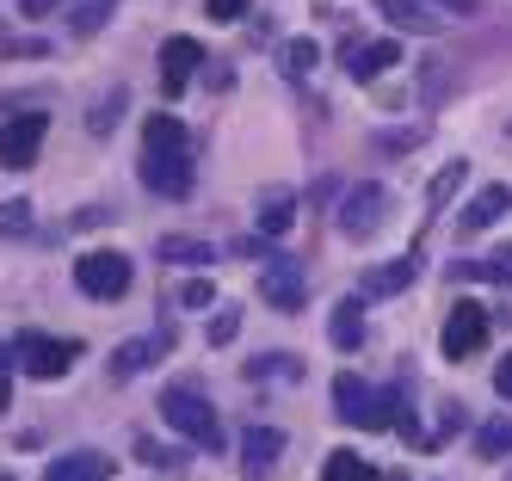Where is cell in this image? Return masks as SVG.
Here are the masks:
<instances>
[{
    "label": "cell",
    "instance_id": "11",
    "mask_svg": "<svg viewBox=\"0 0 512 481\" xmlns=\"http://www.w3.org/2000/svg\"><path fill=\"white\" fill-rule=\"evenodd\" d=\"M198 62H204V50L192 44V37H167V44H161V93H167V99H179Z\"/></svg>",
    "mask_w": 512,
    "mask_h": 481
},
{
    "label": "cell",
    "instance_id": "31",
    "mask_svg": "<svg viewBox=\"0 0 512 481\" xmlns=\"http://www.w3.org/2000/svg\"><path fill=\"white\" fill-rule=\"evenodd\" d=\"M241 7H247V0H210V19H216V25H235Z\"/></svg>",
    "mask_w": 512,
    "mask_h": 481
},
{
    "label": "cell",
    "instance_id": "15",
    "mask_svg": "<svg viewBox=\"0 0 512 481\" xmlns=\"http://www.w3.org/2000/svg\"><path fill=\"white\" fill-rule=\"evenodd\" d=\"M512 210V192L506 185H482V192L469 198V210H463V235H482V229H494V222Z\"/></svg>",
    "mask_w": 512,
    "mask_h": 481
},
{
    "label": "cell",
    "instance_id": "32",
    "mask_svg": "<svg viewBox=\"0 0 512 481\" xmlns=\"http://www.w3.org/2000/svg\"><path fill=\"white\" fill-rule=\"evenodd\" d=\"M235 321H241V315H235V309H223V315L210 321V340H216V346H223V340H235Z\"/></svg>",
    "mask_w": 512,
    "mask_h": 481
},
{
    "label": "cell",
    "instance_id": "22",
    "mask_svg": "<svg viewBox=\"0 0 512 481\" xmlns=\"http://www.w3.org/2000/svg\"><path fill=\"white\" fill-rule=\"evenodd\" d=\"M321 481H377V469L364 463V457H352V451H334L321 463Z\"/></svg>",
    "mask_w": 512,
    "mask_h": 481
},
{
    "label": "cell",
    "instance_id": "26",
    "mask_svg": "<svg viewBox=\"0 0 512 481\" xmlns=\"http://www.w3.org/2000/svg\"><path fill=\"white\" fill-rule=\"evenodd\" d=\"M124 118V93H112V99H99L93 111H87V130H112Z\"/></svg>",
    "mask_w": 512,
    "mask_h": 481
},
{
    "label": "cell",
    "instance_id": "16",
    "mask_svg": "<svg viewBox=\"0 0 512 481\" xmlns=\"http://www.w3.org/2000/svg\"><path fill=\"white\" fill-rule=\"evenodd\" d=\"M161 352H167V333H136V340H124L112 352V370H118V377H136V370L161 364Z\"/></svg>",
    "mask_w": 512,
    "mask_h": 481
},
{
    "label": "cell",
    "instance_id": "17",
    "mask_svg": "<svg viewBox=\"0 0 512 481\" xmlns=\"http://www.w3.org/2000/svg\"><path fill=\"white\" fill-rule=\"evenodd\" d=\"M112 475V463H105V451H68L44 469V481H105Z\"/></svg>",
    "mask_w": 512,
    "mask_h": 481
},
{
    "label": "cell",
    "instance_id": "6",
    "mask_svg": "<svg viewBox=\"0 0 512 481\" xmlns=\"http://www.w3.org/2000/svg\"><path fill=\"white\" fill-rule=\"evenodd\" d=\"M75 284H81V296H93V303H118V296L130 290V259L124 253H81L75 259Z\"/></svg>",
    "mask_w": 512,
    "mask_h": 481
},
{
    "label": "cell",
    "instance_id": "27",
    "mask_svg": "<svg viewBox=\"0 0 512 481\" xmlns=\"http://www.w3.org/2000/svg\"><path fill=\"white\" fill-rule=\"evenodd\" d=\"M315 68V44H290L284 50V74H309Z\"/></svg>",
    "mask_w": 512,
    "mask_h": 481
},
{
    "label": "cell",
    "instance_id": "9",
    "mask_svg": "<svg viewBox=\"0 0 512 481\" xmlns=\"http://www.w3.org/2000/svg\"><path fill=\"white\" fill-rule=\"evenodd\" d=\"M488 346V309L482 303H451V321H445V358H475Z\"/></svg>",
    "mask_w": 512,
    "mask_h": 481
},
{
    "label": "cell",
    "instance_id": "35",
    "mask_svg": "<svg viewBox=\"0 0 512 481\" xmlns=\"http://www.w3.org/2000/svg\"><path fill=\"white\" fill-rule=\"evenodd\" d=\"M445 7H451V13H475V0H445Z\"/></svg>",
    "mask_w": 512,
    "mask_h": 481
},
{
    "label": "cell",
    "instance_id": "1",
    "mask_svg": "<svg viewBox=\"0 0 512 481\" xmlns=\"http://www.w3.org/2000/svg\"><path fill=\"white\" fill-rule=\"evenodd\" d=\"M192 173H198V155H192V130L179 118H149L142 130V185L161 198H186L192 192Z\"/></svg>",
    "mask_w": 512,
    "mask_h": 481
},
{
    "label": "cell",
    "instance_id": "7",
    "mask_svg": "<svg viewBox=\"0 0 512 481\" xmlns=\"http://www.w3.org/2000/svg\"><path fill=\"white\" fill-rule=\"evenodd\" d=\"M44 136H50V118H44V111H19V118H7V124H0V167L25 173L31 161H38Z\"/></svg>",
    "mask_w": 512,
    "mask_h": 481
},
{
    "label": "cell",
    "instance_id": "24",
    "mask_svg": "<svg viewBox=\"0 0 512 481\" xmlns=\"http://www.w3.org/2000/svg\"><path fill=\"white\" fill-rule=\"evenodd\" d=\"M494 278V284H512V247H500V253H488V259H475V266H457V278Z\"/></svg>",
    "mask_w": 512,
    "mask_h": 481
},
{
    "label": "cell",
    "instance_id": "14",
    "mask_svg": "<svg viewBox=\"0 0 512 481\" xmlns=\"http://www.w3.org/2000/svg\"><path fill=\"white\" fill-rule=\"evenodd\" d=\"M420 278V259L408 253V259H389V266H371L358 278V296H395V290H408Z\"/></svg>",
    "mask_w": 512,
    "mask_h": 481
},
{
    "label": "cell",
    "instance_id": "5",
    "mask_svg": "<svg viewBox=\"0 0 512 481\" xmlns=\"http://www.w3.org/2000/svg\"><path fill=\"white\" fill-rule=\"evenodd\" d=\"M75 358H81L75 340H44V333H25V340L13 346V364L25 370V377H38V383L68 377V370H75Z\"/></svg>",
    "mask_w": 512,
    "mask_h": 481
},
{
    "label": "cell",
    "instance_id": "36",
    "mask_svg": "<svg viewBox=\"0 0 512 481\" xmlns=\"http://www.w3.org/2000/svg\"><path fill=\"white\" fill-rule=\"evenodd\" d=\"M0 481H13V475H7V469H0Z\"/></svg>",
    "mask_w": 512,
    "mask_h": 481
},
{
    "label": "cell",
    "instance_id": "28",
    "mask_svg": "<svg viewBox=\"0 0 512 481\" xmlns=\"http://www.w3.org/2000/svg\"><path fill=\"white\" fill-rule=\"evenodd\" d=\"M186 309H210L216 303V290H210V278H198V284H186V296H179Z\"/></svg>",
    "mask_w": 512,
    "mask_h": 481
},
{
    "label": "cell",
    "instance_id": "30",
    "mask_svg": "<svg viewBox=\"0 0 512 481\" xmlns=\"http://www.w3.org/2000/svg\"><path fill=\"white\" fill-rule=\"evenodd\" d=\"M25 222H31V210H25L19 198H13L7 210H0V229H13V235H25Z\"/></svg>",
    "mask_w": 512,
    "mask_h": 481
},
{
    "label": "cell",
    "instance_id": "19",
    "mask_svg": "<svg viewBox=\"0 0 512 481\" xmlns=\"http://www.w3.org/2000/svg\"><path fill=\"white\" fill-rule=\"evenodd\" d=\"M161 259H173V266H210L216 259V247L210 241H198V235H161V247H155Z\"/></svg>",
    "mask_w": 512,
    "mask_h": 481
},
{
    "label": "cell",
    "instance_id": "25",
    "mask_svg": "<svg viewBox=\"0 0 512 481\" xmlns=\"http://www.w3.org/2000/svg\"><path fill=\"white\" fill-rule=\"evenodd\" d=\"M463 179H469V167H463V161H451L445 173H438V179H432V192H426V198H432V210H445V198L457 192V185H463Z\"/></svg>",
    "mask_w": 512,
    "mask_h": 481
},
{
    "label": "cell",
    "instance_id": "20",
    "mask_svg": "<svg viewBox=\"0 0 512 481\" xmlns=\"http://www.w3.org/2000/svg\"><path fill=\"white\" fill-rule=\"evenodd\" d=\"M327 333H334L340 352H352V346L364 340V296H346V303L334 309V327H327Z\"/></svg>",
    "mask_w": 512,
    "mask_h": 481
},
{
    "label": "cell",
    "instance_id": "8",
    "mask_svg": "<svg viewBox=\"0 0 512 481\" xmlns=\"http://www.w3.org/2000/svg\"><path fill=\"white\" fill-rule=\"evenodd\" d=\"M383 222H389V192H383V185H352L346 204H340V229L352 241H371Z\"/></svg>",
    "mask_w": 512,
    "mask_h": 481
},
{
    "label": "cell",
    "instance_id": "10",
    "mask_svg": "<svg viewBox=\"0 0 512 481\" xmlns=\"http://www.w3.org/2000/svg\"><path fill=\"white\" fill-rule=\"evenodd\" d=\"M340 62H346L352 81H377L383 68H395V62H401V44H389V37H377V44H358V37H346Z\"/></svg>",
    "mask_w": 512,
    "mask_h": 481
},
{
    "label": "cell",
    "instance_id": "29",
    "mask_svg": "<svg viewBox=\"0 0 512 481\" xmlns=\"http://www.w3.org/2000/svg\"><path fill=\"white\" fill-rule=\"evenodd\" d=\"M25 19H50V13H68V0H19Z\"/></svg>",
    "mask_w": 512,
    "mask_h": 481
},
{
    "label": "cell",
    "instance_id": "13",
    "mask_svg": "<svg viewBox=\"0 0 512 481\" xmlns=\"http://www.w3.org/2000/svg\"><path fill=\"white\" fill-rule=\"evenodd\" d=\"M377 13H383L395 31H414V37H438V31H445V19L426 13V0H377Z\"/></svg>",
    "mask_w": 512,
    "mask_h": 481
},
{
    "label": "cell",
    "instance_id": "23",
    "mask_svg": "<svg viewBox=\"0 0 512 481\" xmlns=\"http://www.w3.org/2000/svg\"><path fill=\"white\" fill-rule=\"evenodd\" d=\"M506 451H512V420H488L482 432H475V457L494 463V457H506Z\"/></svg>",
    "mask_w": 512,
    "mask_h": 481
},
{
    "label": "cell",
    "instance_id": "3",
    "mask_svg": "<svg viewBox=\"0 0 512 481\" xmlns=\"http://www.w3.org/2000/svg\"><path fill=\"white\" fill-rule=\"evenodd\" d=\"M161 420H167L173 432H186L198 451H223V420H216V407L198 401L192 389H167V395H161Z\"/></svg>",
    "mask_w": 512,
    "mask_h": 481
},
{
    "label": "cell",
    "instance_id": "33",
    "mask_svg": "<svg viewBox=\"0 0 512 481\" xmlns=\"http://www.w3.org/2000/svg\"><path fill=\"white\" fill-rule=\"evenodd\" d=\"M494 389H500V401H512V352H506L500 370H494Z\"/></svg>",
    "mask_w": 512,
    "mask_h": 481
},
{
    "label": "cell",
    "instance_id": "18",
    "mask_svg": "<svg viewBox=\"0 0 512 481\" xmlns=\"http://www.w3.org/2000/svg\"><path fill=\"white\" fill-rule=\"evenodd\" d=\"M290 222H297V198H290V192H266L260 210H253V229H260L266 241L290 235Z\"/></svg>",
    "mask_w": 512,
    "mask_h": 481
},
{
    "label": "cell",
    "instance_id": "4",
    "mask_svg": "<svg viewBox=\"0 0 512 481\" xmlns=\"http://www.w3.org/2000/svg\"><path fill=\"white\" fill-rule=\"evenodd\" d=\"M303 290H309V278H303V259L297 253H260V296L278 309V315H297L303 309Z\"/></svg>",
    "mask_w": 512,
    "mask_h": 481
},
{
    "label": "cell",
    "instance_id": "12",
    "mask_svg": "<svg viewBox=\"0 0 512 481\" xmlns=\"http://www.w3.org/2000/svg\"><path fill=\"white\" fill-rule=\"evenodd\" d=\"M278 457H284V432L278 426H253L247 444H241V475L247 481H266L278 469Z\"/></svg>",
    "mask_w": 512,
    "mask_h": 481
},
{
    "label": "cell",
    "instance_id": "21",
    "mask_svg": "<svg viewBox=\"0 0 512 481\" xmlns=\"http://www.w3.org/2000/svg\"><path fill=\"white\" fill-rule=\"evenodd\" d=\"M68 31H75V37H93L105 19H112V0H68Z\"/></svg>",
    "mask_w": 512,
    "mask_h": 481
},
{
    "label": "cell",
    "instance_id": "2",
    "mask_svg": "<svg viewBox=\"0 0 512 481\" xmlns=\"http://www.w3.org/2000/svg\"><path fill=\"white\" fill-rule=\"evenodd\" d=\"M334 414H340L346 426L383 432V426H395L401 414H408V407H401L395 389H371V383H358L352 370H340V377H334Z\"/></svg>",
    "mask_w": 512,
    "mask_h": 481
},
{
    "label": "cell",
    "instance_id": "34",
    "mask_svg": "<svg viewBox=\"0 0 512 481\" xmlns=\"http://www.w3.org/2000/svg\"><path fill=\"white\" fill-rule=\"evenodd\" d=\"M7 364H13V358L0 352V414H7V401H13V383H7Z\"/></svg>",
    "mask_w": 512,
    "mask_h": 481
}]
</instances>
